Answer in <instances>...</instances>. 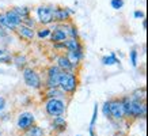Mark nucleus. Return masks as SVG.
Returning <instances> with one entry per match:
<instances>
[{"label":"nucleus","mask_w":148,"mask_h":136,"mask_svg":"<svg viewBox=\"0 0 148 136\" xmlns=\"http://www.w3.org/2000/svg\"><path fill=\"white\" fill-rule=\"evenodd\" d=\"M125 120H141L147 116V105L145 100H135L130 95H125L121 98Z\"/></svg>","instance_id":"f257e3e1"},{"label":"nucleus","mask_w":148,"mask_h":136,"mask_svg":"<svg viewBox=\"0 0 148 136\" xmlns=\"http://www.w3.org/2000/svg\"><path fill=\"white\" fill-rule=\"evenodd\" d=\"M79 76L76 72L72 71H61L60 75V80H58V89L63 91L64 94L73 95L76 93L77 87H79Z\"/></svg>","instance_id":"f03ea898"},{"label":"nucleus","mask_w":148,"mask_h":136,"mask_svg":"<svg viewBox=\"0 0 148 136\" xmlns=\"http://www.w3.org/2000/svg\"><path fill=\"white\" fill-rule=\"evenodd\" d=\"M22 76H23V82L29 89L33 90H41L44 87V82L41 78L40 72L37 71L36 68L32 67H25L22 69Z\"/></svg>","instance_id":"7ed1b4c3"},{"label":"nucleus","mask_w":148,"mask_h":136,"mask_svg":"<svg viewBox=\"0 0 148 136\" xmlns=\"http://www.w3.org/2000/svg\"><path fill=\"white\" fill-rule=\"evenodd\" d=\"M45 112L49 117L63 116L67 109V102L64 98H49L45 101Z\"/></svg>","instance_id":"20e7f679"},{"label":"nucleus","mask_w":148,"mask_h":136,"mask_svg":"<svg viewBox=\"0 0 148 136\" xmlns=\"http://www.w3.org/2000/svg\"><path fill=\"white\" fill-rule=\"evenodd\" d=\"M53 8L52 4H41L36 8L37 12V23L41 26H50L53 23Z\"/></svg>","instance_id":"39448f33"},{"label":"nucleus","mask_w":148,"mask_h":136,"mask_svg":"<svg viewBox=\"0 0 148 136\" xmlns=\"http://www.w3.org/2000/svg\"><path fill=\"white\" fill-rule=\"evenodd\" d=\"M60 75H61V69L56 65L52 64L46 68L45 73V83L44 86L46 89H53V87H58V80H60Z\"/></svg>","instance_id":"423d86ee"},{"label":"nucleus","mask_w":148,"mask_h":136,"mask_svg":"<svg viewBox=\"0 0 148 136\" xmlns=\"http://www.w3.org/2000/svg\"><path fill=\"white\" fill-rule=\"evenodd\" d=\"M109 109H110V118L114 121H124L125 113H124V106H122L121 98H112L109 100Z\"/></svg>","instance_id":"0eeeda50"},{"label":"nucleus","mask_w":148,"mask_h":136,"mask_svg":"<svg viewBox=\"0 0 148 136\" xmlns=\"http://www.w3.org/2000/svg\"><path fill=\"white\" fill-rule=\"evenodd\" d=\"M75 10L69 7H54L53 8V23H64L71 21Z\"/></svg>","instance_id":"6e6552de"},{"label":"nucleus","mask_w":148,"mask_h":136,"mask_svg":"<svg viewBox=\"0 0 148 136\" xmlns=\"http://www.w3.org/2000/svg\"><path fill=\"white\" fill-rule=\"evenodd\" d=\"M33 124H36V116L30 112H22L16 117V129L21 132L26 131L27 128H30Z\"/></svg>","instance_id":"1a4fd4ad"},{"label":"nucleus","mask_w":148,"mask_h":136,"mask_svg":"<svg viewBox=\"0 0 148 136\" xmlns=\"http://www.w3.org/2000/svg\"><path fill=\"white\" fill-rule=\"evenodd\" d=\"M14 33L18 36V38L26 41V42H32V41L36 38V29H32V27L26 26V25H23V23H21V25L14 30Z\"/></svg>","instance_id":"9d476101"},{"label":"nucleus","mask_w":148,"mask_h":136,"mask_svg":"<svg viewBox=\"0 0 148 136\" xmlns=\"http://www.w3.org/2000/svg\"><path fill=\"white\" fill-rule=\"evenodd\" d=\"M64 54L67 56V59L71 61L72 65L76 69H79L82 61L84 59V50H65Z\"/></svg>","instance_id":"9b49d317"},{"label":"nucleus","mask_w":148,"mask_h":136,"mask_svg":"<svg viewBox=\"0 0 148 136\" xmlns=\"http://www.w3.org/2000/svg\"><path fill=\"white\" fill-rule=\"evenodd\" d=\"M50 26H52L50 27V29H52V32H50L49 40L52 41V44H53V42H64V41L68 38L67 34H65V32L58 26L57 23H52Z\"/></svg>","instance_id":"f8f14e48"},{"label":"nucleus","mask_w":148,"mask_h":136,"mask_svg":"<svg viewBox=\"0 0 148 136\" xmlns=\"http://www.w3.org/2000/svg\"><path fill=\"white\" fill-rule=\"evenodd\" d=\"M54 64L57 65L61 71H72V72H76L77 69L73 65L71 64V61L67 59V56L64 53H60L56 56V59H54Z\"/></svg>","instance_id":"ddd939ff"},{"label":"nucleus","mask_w":148,"mask_h":136,"mask_svg":"<svg viewBox=\"0 0 148 136\" xmlns=\"http://www.w3.org/2000/svg\"><path fill=\"white\" fill-rule=\"evenodd\" d=\"M57 25L65 32L68 38H79V30H77L76 25L72 21H68V22H64V23H57Z\"/></svg>","instance_id":"4468645a"},{"label":"nucleus","mask_w":148,"mask_h":136,"mask_svg":"<svg viewBox=\"0 0 148 136\" xmlns=\"http://www.w3.org/2000/svg\"><path fill=\"white\" fill-rule=\"evenodd\" d=\"M52 131H54L56 133H63L67 129V120L63 116H56L52 117V124H50Z\"/></svg>","instance_id":"2eb2a0df"},{"label":"nucleus","mask_w":148,"mask_h":136,"mask_svg":"<svg viewBox=\"0 0 148 136\" xmlns=\"http://www.w3.org/2000/svg\"><path fill=\"white\" fill-rule=\"evenodd\" d=\"M4 14H5V16H7V21H8V23H10V26H11V30H12V33H14V30L16 29V27L22 23V19L18 16V14L15 12L12 8H10V10H7V11H4Z\"/></svg>","instance_id":"dca6fc26"},{"label":"nucleus","mask_w":148,"mask_h":136,"mask_svg":"<svg viewBox=\"0 0 148 136\" xmlns=\"http://www.w3.org/2000/svg\"><path fill=\"white\" fill-rule=\"evenodd\" d=\"M65 50H84V46L79 38H67L64 41Z\"/></svg>","instance_id":"f3484780"},{"label":"nucleus","mask_w":148,"mask_h":136,"mask_svg":"<svg viewBox=\"0 0 148 136\" xmlns=\"http://www.w3.org/2000/svg\"><path fill=\"white\" fill-rule=\"evenodd\" d=\"M12 64L18 69H23L27 65V57L22 53H15L12 54Z\"/></svg>","instance_id":"a211bd4d"},{"label":"nucleus","mask_w":148,"mask_h":136,"mask_svg":"<svg viewBox=\"0 0 148 136\" xmlns=\"http://www.w3.org/2000/svg\"><path fill=\"white\" fill-rule=\"evenodd\" d=\"M23 136H45V131L40 125L33 124L30 128H27L26 131H23Z\"/></svg>","instance_id":"6ab92c4d"},{"label":"nucleus","mask_w":148,"mask_h":136,"mask_svg":"<svg viewBox=\"0 0 148 136\" xmlns=\"http://www.w3.org/2000/svg\"><path fill=\"white\" fill-rule=\"evenodd\" d=\"M46 100H49V98H64L65 94H64L63 91L60 90L58 87H53V89H46L45 93H44Z\"/></svg>","instance_id":"aec40b11"},{"label":"nucleus","mask_w":148,"mask_h":136,"mask_svg":"<svg viewBox=\"0 0 148 136\" xmlns=\"http://www.w3.org/2000/svg\"><path fill=\"white\" fill-rule=\"evenodd\" d=\"M0 64H12V53L3 46H0Z\"/></svg>","instance_id":"412c9836"},{"label":"nucleus","mask_w":148,"mask_h":136,"mask_svg":"<svg viewBox=\"0 0 148 136\" xmlns=\"http://www.w3.org/2000/svg\"><path fill=\"white\" fill-rule=\"evenodd\" d=\"M50 32H52V29H50L49 26L37 27L36 29V37L38 38V40H46V38H49Z\"/></svg>","instance_id":"4be33fe9"},{"label":"nucleus","mask_w":148,"mask_h":136,"mask_svg":"<svg viewBox=\"0 0 148 136\" xmlns=\"http://www.w3.org/2000/svg\"><path fill=\"white\" fill-rule=\"evenodd\" d=\"M101 61H102L103 65H109V67H110V65H118V64H120V60L117 59V56L114 52H112L110 54L103 56Z\"/></svg>","instance_id":"5701e85b"},{"label":"nucleus","mask_w":148,"mask_h":136,"mask_svg":"<svg viewBox=\"0 0 148 136\" xmlns=\"http://www.w3.org/2000/svg\"><path fill=\"white\" fill-rule=\"evenodd\" d=\"M12 10L18 14V16L22 19V21L26 18V16L32 15V8H29L26 5H22V7H12Z\"/></svg>","instance_id":"b1692460"},{"label":"nucleus","mask_w":148,"mask_h":136,"mask_svg":"<svg viewBox=\"0 0 148 136\" xmlns=\"http://www.w3.org/2000/svg\"><path fill=\"white\" fill-rule=\"evenodd\" d=\"M22 23L23 25H26V26H29V27H32V29H37V19H34L32 16V15H29V16H26V18L22 21Z\"/></svg>","instance_id":"393cba45"},{"label":"nucleus","mask_w":148,"mask_h":136,"mask_svg":"<svg viewBox=\"0 0 148 136\" xmlns=\"http://www.w3.org/2000/svg\"><path fill=\"white\" fill-rule=\"evenodd\" d=\"M129 59H130V64L133 67H137V63H139V52L136 49H132L129 52Z\"/></svg>","instance_id":"a878e982"},{"label":"nucleus","mask_w":148,"mask_h":136,"mask_svg":"<svg viewBox=\"0 0 148 136\" xmlns=\"http://www.w3.org/2000/svg\"><path fill=\"white\" fill-rule=\"evenodd\" d=\"M0 27H4L5 30H8V32L12 33L11 26H10V23H8V21H7V16H5L4 12H0Z\"/></svg>","instance_id":"bb28decb"},{"label":"nucleus","mask_w":148,"mask_h":136,"mask_svg":"<svg viewBox=\"0 0 148 136\" xmlns=\"http://www.w3.org/2000/svg\"><path fill=\"white\" fill-rule=\"evenodd\" d=\"M97 118H98V104H95V106H94L92 117H91V121H90V128H91V129H94V128H95V122H97Z\"/></svg>","instance_id":"cd10ccee"},{"label":"nucleus","mask_w":148,"mask_h":136,"mask_svg":"<svg viewBox=\"0 0 148 136\" xmlns=\"http://www.w3.org/2000/svg\"><path fill=\"white\" fill-rule=\"evenodd\" d=\"M110 5H112V8L114 10H121L124 7V0H112L110 1Z\"/></svg>","instance_id":"c85d7f7f"},{"label":"nucleus","mask_w":148,"mask_h":136,"mask_svg":"<svg viewBox=\"0 0 148 136\" xmlns=\"http://www.w3.org/2000/svg\"><path fill=\"white\" fill-rule=\"evenodd\" d=\"M102 113L106 118H110V109H109V101H106L102 106Z\"/></svg>","instance_id":"c756f323"},{"label":"nucleus","mask_w":148,"mask_h":136,"mask_svg":"<svg viewBox=\"0 0 148 136\" xmlns=\"http://www.w3.org/2000/svg\"><path fill=\"white\" fill-rule=\"evenodd\" d=\"M10 33H11V32H8V30H5L4 27H0V41L8 40Z\"/></svg>","instance_id":"7c9ffc66"},{"label":"nucleus","mask_w":148,"mask_h":136,"mask_svg":"<svg viewBox=\"0 0 148 136\" xmlns=\"http://www.w3.org/2000/svg\"><path fill=\"white\" fill-rule=\"evenodd\" d=\"M53 49L54 50H61V52H65L64 42H53Z\"/></svg>","instance_id":"2f4dec72"},{"label":"nucleus","mask_w":148,"mask_h":136,"mask_svg":"<svg viewBox=\"0 0 148 136\" xmlns=\"http://www.w3.org/2000/svg\"><path fill=\"white\" fill-rule=\"evenodd\" d=\"M135 18L136 19H144V18H145V14H144L143 11L137 10V11H135Z\"/></svg>","instance_id":"473e14b6"},{"label":"nucleus","mask_w":148,"mask_h":136,"mask_svg":"<svg viewBox=\"0 0 148 136\" xmlns=\"http://www.w3.org/2000/svg\"><path fill=\"white\" fill-rule=\"evenodd\" d=\"M4 109H5V98L0 95V113H1Z\"/></svg>","instance_id":"72a5a7b5"},{"label":"nucleus","mask_w":148,"mask_h":136,"mask_svg":"<svg viewBox=\"0 0 148 136\" xmlns=\"http://www.w3.org/2000/svg\"><path fill=\"white\" fill-rule=\"evenodd\" d=\"M113 136H128V135H126L125 132H122V131H117V132H116V133H114V135H113Z\"/></svg>","instance_id":"f704fd0d"},{"label":"nucleus","mask_w":148,"mask_h":136,"mask_svg":"<svg viewBox=\"0 0 148 136\" xmlns=\"http://www.w3.org/2000/svg\"><path fill=\"white\" fill-rule=\"evenodd\" d=\"M143 29L144 30L147 29V21H145V19H143Z\"/></svg>","instance_id":"c9c22d12"},{"label":"nucleus","mask_w":148,"mask_h":136,"mask_svg":"<svg viewBox=\"0 0 148 136\" xmlns=\"http://www.w3.org/2000/svg\"><path fill=\"white\" fill-rule=\"evenodd\" d=\"M0 136H1V131H0Z\"/></svg>","instance_id":"e433bc0d"},{"label":"nucleus","mask_w":148,"mask_h":136,"mask_svg":"<svg viewBox=\"0 0 148 136\" xmlns=\"http://www.w3.org/2000/svg\"><path fill=\"white\" fill-rule=\"evenodd\" d=\"M77 136H82V135H77Z\"/></svg>","instance_id":"4c0bfd02"}]
</instances>
